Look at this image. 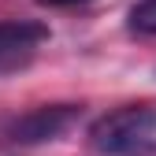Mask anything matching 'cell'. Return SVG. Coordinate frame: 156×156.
<instances>
[{
	"label": "cell",
	"mask_w": 156,
	"mask_h": 156,
	"mask_svg": "<svg viewBox=\"0 0 156 156\" xmlns=\"http://www.w3.org/2000/svg\"><path fill=\"white\" fill-rule=\"evenodd\" d=\"M126 26L141 37H156V0H141V4L130 8V19Z\"/></svg>",
	"instance_id": "cell-4"
},
{
	"label": "cell",
	"mask_w": 156,
	"mask_h": 156,
	"mask_svg": "<svg viewBox=\"0 0 156 156\" xmlns=\"http://www.w3.org/2000/svg\"><path fill=\"white\" fill-rule=\"evenodd\" d=\"M93 149L101 156H152L156 152V108L126 104L93 123Z\"/></svg>",
	"instance_id": "cell-1"
},
{
	"label": "cell",
	"mask_w": 156,
	"mask_h": 156,
	"mask_svg": "<svg viewBox=\"0 0 156 156\" xmlns=\"http://www.w3.org/2000/svg\"><path fill=\"white\" fill-rule=\"evenodd\" d=\"M41 4H74V0H41Z\"/></svg>",
	"instance_id": "cell-5"
},
{
	"label": "cell",
	"mask_w": 156,
	"mask_h": 156,
	"mask_svg": "<svg viewBox=\"0 0 156 156\" xmlns=\"http://www.w3.org/2000/svg\"><path fill=\"white\" fill-rule=\"evenodd\" d=\"M45 37H48V30L41 23H26V19H8V23H0V74L23 67L37 52V45H41Z\"/></svg>",
	"instance_id": "cell-3"
},
{
	"label": "cell",
	"mask_w": 156,
	"mask_h": 156,
	"mask_svg": "<svg viewBox=\"0 0 156 156\" xmlns=\"http://www.w3.org/2000/svg\"><path fill=\"white\" fill-rule=\"evenodd\" d=\"M78 119V104H41L30 108L4 126V141L11 145H37V141H52Z\"/></svg>",
	"instance_id": "cell-2"
}]
</instances>
